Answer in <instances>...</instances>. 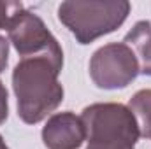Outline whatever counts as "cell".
I'll use <instances>...</instances> for the list:
<instances>
[{
	"label": "cell",
	"mask_w": 151,
	"mask_h": 149,
	"mask_svg": "<svg viewBox=\"0 0 151 149\" xmlns=\"http://www.w3.org/2000/svg\"><path fill=\"white\" fill-rule=\"evenodd\" d=\"M0 149H9V146L5 144V140H4V137L0 135Z\"/></svg>",
	"instance_id": "7c38bea8"
},
{
	"label": "cell",
	"mask_w": 151,
	"mask_h": 149,
	"mask_svg": "<svg viewBox=\"0 0 151 149\" xmlns=\"http://www.w3.org/2000/svg\"><path fill=\"white\" fill-rule=\"evenodd\" d=\"M19 11H23L21 2H4V0H0V30H7L11 19Z\"/></svg>",
	"instance_id": "9c48e42d"
},
{
	"label": "cell",
	"mask_w": 151,
	"mask_h": 149,
	"mask_svg": "<svg viewBox=\"0 0 151 149\" xmlns=\"http://www.w3.org/2000/svg\"><path fill=\"white\" fill-rule=\"evenodd\" d=\"M9 62V39L0 35V72L5 70Z\"/></svg>",
	"instance_id": "8fae6325"
},
{
	"label": "cell",
	"mask_w": 151,
	"mask_h": 149,
	"mask_svg": "<svg viewBox=\"0 0 151 149\" xmlns=\"http://www.w3.org/2000/svg\"><path fill=\"white\" fill-rule=\"evenodd\" d=\"M62 69L63 62L49 56H30L18 62L12 70V90L23 123L37 125L63 102V86L58 81Z\"/></svg>",
	"instance_id": "6da1fadb"
},
{
	"label": "cell",
	"mask_w": 151,
	"mask_h": 149,
	"mask_svg": "<svg viewBox=\"0 0 151 149\" xmlns=\"http://www.w3.org/2000/svg\"><path fill=\"white\" fill-rule=\"evenodd\" d=\"M86 149H135L141 139L137 121L123 104L104 102L83 109Z\"/></svg>",
	"instance_id": "3957f363"
},
{
	"label": "cell",
	"mask_w": 151,
	"mask_h": 149,
	"mask_svg": "<svg viewBox=\"0 0 151 149\" xmlns=\"http://www.w3.org/2000/svg\"><path fill=\"white\" fill-rule=\"evenodd\" d=\"M127 0H67L58 7V19L83 46L113 34L130 14Z\"/></svg>",
	"instance_id": "7a4b0ae2"
},
{
	"label": "cell",
	"mask_w": 151,
	"mask_h": 149,
	"mask_svg": "<svg viewBox=\"0 0 151 149\" xmlns=\"http://www.w3.org/2000/svg\"><path fill=\"white\" fill-rule=\"evenodd\" d=\"M139 63L125 42H111L99 47L90 60V77L97 88L121 90L135 81Z\"/></svg>",
	"instance_id": "277c9868"
},
{
	"label": "cell",
	"mask_w": 151,
	"mask_h": 149,
	"mask_svg": "<svg viewBox=\"0 0 151 149\" xmlns=\"http://www.w3.org/2000/svg\"><path fill=\"white\" fill-rule=\"evenodd\" d=\"M7 116H9V95L4 82L0 81V125L5 123Z\"/></svg>",
	"instance_id": "30bf717a"
},
{
	"label": "cell",
	"mask_w": 151,
	"mask_h": 149,
	"mask_svg": "<svg viewBox=\"0 0 151 149\" xmlns=\"http://www.w3.org/2000/svg\"><path fill=\"white\" fill-rule=\"evenodd\" d=\"M9 42L14 46L21 58L30 56H49L63 62L62 46L55 35L47 30L46 23L37 14L23 9L19 11L7 27Z\"/></svg>",
	"instance_id": "5b68a950"
},
{
	"label": "cell",
	"mask_w": 151,
	"mask_h": 149,
	"mask_svg": "<svg viewBox=\"0 0 151 149\" xmlns=\"http://www.w3.org/2000/svg\"><path fill=\"white\" fill-rule=\"evenodd\" d=\"M40 135L47 149H79L86 140L81 116H76L70 111L53 114L46 121Z\"/></svg>",
	"instance_id": "8992f818"
},
{
	"label": "cell",
	"mask_w": 151,
	"mask_h": 149,
	"mask_svg": "<svg viewBox=\"0 0 151 149\" xmlns=\"http://www.w3.org/2000/svg\"><path fill=\"white\" fill-rule=\"evenodd\" d=\"M134 114L142 139H151V90H139L127 105Z\"/></svg>",
	"instance_id": "ba28073f"
},
{
	"label": "cell",
	"mask_w": 151,
	"mask_h": 149,
	"mask_svg": "<svg viewBox=\"0 0 151 149\" xmlns=\"http://www.w3.org/2000/svg\"><path fill=\"white\" fill-rule=\"evenodd\" d=\"M123 42L134 51L139 63V74L151 77V21H137Z\"/></svg>",
	"instance_id": "52a82bcc"
}]
</instances>
